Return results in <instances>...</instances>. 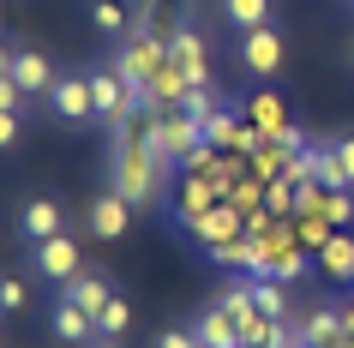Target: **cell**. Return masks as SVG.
I'll list each match as a JSON object with an SVG mask.
<instances>
[{"label":"cell","instance_id":"ffe728a7","mask_svg":"<svg viewBox=\"0 0 354 348\" xmlns=\"http://www.w3.org/2000/svg\"><path fill=\"white\" fill-rule=\"evenodd\" d=\"M210 264H223V271H234V276H252V264H259V253H252V235H241V240H228V246H216V253H205Z\"/></svg>","mask_w":354,"mask_h":348},{"label":"cell","instance_id":"ac0fdd59","mask_svg":"<svg viewBox=\"0 0 354 348\" xmlns=\"http://www.w3.org/2000/svg\"><path fill=\"white\" fill-rule=\"evenodd\" d=\"M252 300H259L264 318L288 324V282H277V276H252Z\"/></svg>","mask_w":354,"mask_h":348},{"label":"cell","instance_id":"f1b7e54d","mask_svg":"<svg viewBox=\"0 0 354 348\" xmlns=\"http://www.w3.org/2000/svg\"><path fill=\"white\" fill-rule=\"evenodd\" d=\"M156 348H205V342H198L192 330H162V336H156Z\"/></svg>","mask_w":354,"mask_h":348},{"label":"cell","instance_id":"44dd1931","mask_svg":"<svg viewBox=\"0 0 354 348\" xmlns=\"http://www.w3.org/2000/svg\"><path fill=\"white\" fill-rule=\"evenodd\" d=\"M330 235H336V222H330V217H318V210H300V217H295V240H300L313 258H318V246H324Z\"/></svg>","mask_w":354,"mask_h":348},{"label":"cell","instance_id":"30bf717a","mask_svg":"<svg viewBox=\"0 0 354 348\" xmlns=\"http://www.w3.org/2000/svg\"><path fill=\"white\" fill-rule=\"evenodd\" d=\"M241 114H246V120H252L259 132H270V138L295 127V114H288V102H282L277 91H252V96H246V109H241Z\"/></svg>","mask_w":354,"mask_h":348},{"label":"cell","instance_id":"e0dca14e","mask_svg":"<svg viewBox=\"0 0 354 348\" xmlns=\"http://www.w3.org/2000/svg\"><path fill=\"white\" fill-rule=\"evenodd\" d=\"M91 30H96V37H127V30H132L127 0H91Z\"/></svg>","mask_w":354,"mask_h":348},{"label":"cell","instance_id":"9a60e30c","mask_svg":"<svg viewBox=\"0 0 354 348\" xmlns=\"http://www.w3.org/2000/svg\"><path fill=\"white\" fill-rule=\"evenodd\" d=\"M300 324V336H306V348H330L336 336H342V312L336 306H313L306 318H295Z\"/></svg>","mask_w":354,"mask_h":348},{"label":"cell","instance_id":"603a6c76","mask_svg":"<svg viewBox=\"0 0 354 348\" xmlns=\"http://www.w3.org/2000/svg\"><path fill=\"white\" fill-rule=\"evenodd\" d=\"M127 324H132V306L114 294L109 306H102V318H96V336H102V342H114V336H127Z\"/></svg>","mask_w":354,"mask_h":348},{"label":"cell","instance_id":"5b68a950","mask_svg":"<svg viewBox=\"0 0 354 348\" xmlns=\"http://www.w3.org/2000/svg\"><path fill=\"white\" fill-rule=\"evenodd\" d=\"M48 109H55V120H66V127H84V120H96L91 73H60V78H55V91H48Z\"/></svg>","mask_w":354,"mask_h":348},{"label":"cell","instance_id":"4dcf8cb0","mask_svg":"<svg viewBox=\"0 0 354 348\" xmlns=\"http://www.w3.org/2000/svg\"><path fill=\"white\" fill-rule=\"evenodd\" d=\"M336 312H342V336H354V294H348V300H342Z\"/></svg>","mask_w":354,"mask_h":348},{"label":"cell","instance_id":"7402d4cb","mask_svg":"<svg viewBox=\"0 0 354 348\" xmlns=\"http://www.w3.org/2000/svg\"><path fill=\"white\" fill-rule=\"evenodd\" d=\"M223 12L234 30H259V24H270V0H223Z\"/></svg>","mask_w":354,"mask_h":348},{"label":"cell","instance_id":"2e32d148","mask_svg":"<svg viewBox=\"0 0 354 348\" xmlns=\"http://www.w3.org/2000/svg\"><path fill=\"white\" fill-rule=\"evenodd\" d=\"M55 336H60V342H91L96 318L84 306H73V300H60V306H55Z\"/></svg>","mask_w":354,"mask_h":348},{"label":"cell","instance_id":"7a4b0ae2","mask_svg":"<svg viewBox=\"0 0 354 348\" xmlns=\"http://www.w3.org/2000/svg\"><path fill=\"white\" fill-rule=\"evenodd\" d=\"M282 60H288V42H282L277 24H259V30H241V73L252 78H277Z\"/></svg>","mask_w":354,"mask_h":348},{"label":"cell","instance_id":"4fadbf2b","mask_svg":"<svg viewBox=\"0 0 354 348\" xmlns=\"http://www.w3.org/2000/svg\"><path fill=\"white\" fill-rule=\"evenodd\" d=\"M192 336H198L205 348H241V324H234V318H228L223 306L198 312V318H192Z\"/></svg>","mask_w":354,"mask_h":348},{"label":"cell","instance_id":"9c48e42d","mask_svg":"<svg viewBox=\"0 0 354 348\" xmlns=\"http://www.w3.org/2000/svg\"><path fill=\"white\" fill-rule=\"evenodd\" d=\"M19 228H24V240H55V235H66V210L42 192V199H30L19 210Z\"/></svg>","mask_w":354,"mask_h":348},{"label":"cell","instance_id":"484cf974","mask_svg":"<svg viewBox=\"0 0 354 348\" xmlns=\"http://www.w3.org/2000/svg\"><path fill=\"white\" fill-rule=\"evenodd\" d=\"M24 300H30V289H24L19 276H6L0 282V312H24Z\"/></svg>","mask_w":354,"mask_h":348},{"label":"cell","instance_id":"d4e9b609","mask_svg":"<svg viewBox=\"0 0 354 348\" xmlns=\"http://www.w3.org/2000/svg\"><path fill=\"white\" fill-rule=\"evenodd\" d=\"M318 217H330L336 228H348L354 222V192H324V210H318Z\"/></svg>","mask_w":354,"mask_h":348},{"label":"cell","instance_id":"4316f807","mask_svg":"<svg viewBox=\"0 0 354 348\" xmlns=\"http://www.w3.org/2000/svg\"><path fill=\"white\" fill-rule=\"evenodd\" d=\"M24 102H30V96H24L19 84H12V73H0V114H19Z\"/></svg>","mask_w":354,"mask_h":348},{"label":"cell","instance_id":"836d02e7","mask_svg":"<svg viewBox=\"0 0 354 348\" xmlns=\"http://www.w3.org/2000/svg\"><path fill=\"white\" fill-rule=\"evenodd\" d=\"M241 348H252V342H241Z\"/></svg>","mask_w":354,"mask_h":348},{"label":"cell","instance_id":"8992f818","mask_svg":"<svg viewBox=\"0 0 354 348\" xmlns=\"http://www.w3.org/2000/svg\"><path fill=\"white\" fill-rule=\"evenodd\" d=\"M84 222H91V235H96V240H127V228H132V204L109 186V192H96V199H91Z\"/></svg>","mask_w":354,"mask_h":348},{"label":"cell","instance_id":"f546056e","mask_svg":"<svg viewBox=\"0 0 354 348\" xmlns=\"http://www.w3.org/2000/svg\"><path fill=\"white\" fill-rule=\"evenodd\" d=\"M19 145V114H0V150Z\"/></svg>","mask_w":354,"mask_h":348},{"label":"cell","instance_id":"5bb4252c","mask_svg":"<svg viewBox=\"0 0 354 348\" xmlns=\"http://www.w3.org/2000/svg\"><path fill=\"white\" fill-rule=\"evenodd\" d=\"M66 300H73V306H84V312H91V318H102V306H109V300H114V289H109V282H102V276L78 271L73 282H66Z\"/></svg>","mask_w":354,"mask_h":348},{"label":"cell","instance_id":"1f68e13d","mask_svg":"<svg viewBox=\"0 0 354 348\" xmlns=\"http://www.w3.org/2000/svg\"><path fill=\"white\" fill-rule=\"evenodd\" d=\"M12 55H19V48H12V42H0V73H12Z\"/></svg>","mask_w":354,"mask_h":348},{"label":"cell","instance_id":"52a82bcc","mask_svg":"<svg viewBox=\"0 0 354 348\" xmlns=\"http://www.w3.org/2000/svg\"><path fill=\"white\" fill-rule=\"evenodd\" d=\"M168 55L187 66V78H192V84H210V42L198 37V30H192V19L168 30Z\"/></svg>","mask_w":354,"mask_h":348},{"label":"cell","instance_id":"6da1fadb","mask_svg":"<svg viewBox=\"0 0 354 348\" xmlns=\"http://www.w3.org/2000/svg\"><path fill=\"white\" fill-rule=\"evenodd\" d=\"M168 174H174V163L168 156H156V150L132 132V138H114V192L138 210V204H162L168 199Z\"/></svg>","mask_w":354,"mask_h":348},{"label":"cell","instance_id":"d6986e66","mask_svg":"<svg viewBox=\"0 0 354 348\" xmlns=\"http://www.w3.org/2000/svg\"><path fill=\"white\" fill-rule=\"evenodd\" d=\"M198 127H205V145H216V150H234V145H241L246 114H234V109H216L210 120H198Z\"/></svg>","mask_w":354,"mask_h":348},{"label":"cell","instance_id":"ba28073f","mask_svg":"<svg viewBox=\"0 0 354 348\" xmlns=\"http://www.w3.org/2000/svg\"><path fill=\"white\" fill-rule=\"evenodd\" d=\"M78 271H84V264H78V240H66V235L37 240V276L42 282H73Z\"/></svg>","mask_w":354,"mask_h":348},{"label":"cell","instance_id":"3957f363","mask_svg":"<svg viewBox=\"0 0 354 348\" xmlns=\"http://www.w3.org/2000/svg\"><path fill=\"white\" fill-rule=\"evenodd\" d=\"M223 204V181L216 174H180L174 181V192H168V210H174V222L187 228V222H198L205 210H216Z\"/></svg>","mask_w":354,"mask_h":348},{"label":"cell","instance_id":"8fae6325","mask_svg":"<svg viewBox=\"0 0 354 348\" xmlns=\"http://www.w3.org/2000/svg\"><path fill=\"white\" fill-rule=\"evenodd\" d=\"M55 78L60 73H48V55H37V48H19V55H12V84H19L24 96H48Z\"/></svg>","mask_w":354,"mask_h":348},{"label":"cell","instance_id":"7c38bea8","mask_svg":"<svg viewBox=\"0 0 354 348\" xmlns=\"http://www.w3.org/2000/svg\"><path fill=\"white\" fill-rule=\"evenodd\" d=\"M318 271L330 276V282H354V235L348 228H336V235L318 246Z\"/></svg>","mask_w":354,"mask_h":348},{"label":"cell","instance_id":"83f0119b","mask_svg":"<svg viewBox=\"0 0 354 348\" xmlns=\"http://www.w3.org/2000/svg\"><path fill=\"white\" fill-rule=\"evenodd\" d=\"M336 163H342V181H348V192H354V132L336 138Z\"/></svg>","mask_w":354,"mask_h":348},{"label":"cell","instance_id":"cb8c5ba5","mask_svg":"<svg viewBox=\"0 0 354 348\" xmlns=\"http://www.w3.org/2000/svg\"><path fill=\"white\" fill-rule=\"evenodd\" d=\"M180 109H187L192 120H210V114L223 109V96H216V84H198V91H192L187 102H180Z\"/></svg>","mask_w":354,"mask_h":348},{"label":"cell","instance_id":"d6a6232c","mask_svg":"<svg viewBox=\"0 0 354 348\" xmlns=\"http://www.w3.org/2000/svg\"><path fill=\"white\" fill-rule=\"evenodd\" d=\"M330 348H354V336H336V342H330Z\"/></svg>","mask_w":354,"mask_h":348},{"label":"cell","instance_id":"277c9868","mask_svg":"<svg viewBox=\"0 0 354 348\" xmlns=\"http://www.w3.org/2000/svg\"><path fill=\"white\" fill-rule=\"evenodd\" d=\"M187 235H192V246H198V253H216V246H228V240L246 235V210L223 199L216 210H205L198 222H187Z\"/></svg>","mask_w":354,"mask_h":348},{"label":"cell","instance_id":"e575fe53","mask_svg":"<svg viewBox=\"0 0 354 348\" xmlns=\"http://www.w3.org/2000/svg\"><path fill=\"white\" fill-rule=\"evenodd\" d=\"M348 6H354V0H348Z\"/></svg>","mask_w":354,"mask_h":348}]
</instances>
